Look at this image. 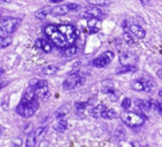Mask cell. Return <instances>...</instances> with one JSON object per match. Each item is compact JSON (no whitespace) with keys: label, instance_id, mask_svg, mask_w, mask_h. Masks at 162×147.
Segmentation results:
<instances>
[{"label":"cell","instance_id":"obj_43","mask_svg":"<svg viewBox=\"0 0 162 147\" xmlns=\"http://www.w3.org/2000/svg\"><path fill=\"white\" fill-rule=\"evenodd\" d=\"M2 134H3V128H2L1 126H0V137L2 136Z\"/></svg>","mask_w":162,"mask_h":147},{"label":"cell","instance_id":"obj_13","mask_svg":"<svg viewBox=\"0 0 162 147\" xmlns=\"http://www.w3.org/2000/svg\"><path fill=\"white\" fill-rule=\"evenodd\" d=\"M35 92L36 97H39L41 99H47L50 97V92H49L48 86L41 87V88H35Z\"/></svg>","mask_w":162,"mask_h":147},{"label":"cell","instance_id":"obj_42","mask_svg":"<svg viewBox=\"0 0 162 147\" xmlns=\"http://www.w3.org/2000/svg\"><path fill=\"white\" fill-rule=\"evenodd\" d=\"M158 96L162 97V88H161V89L159 90V91H158Z\"/></svg>","mask_w":162,"mask_h":147},{"label":"cell","instance_id":"obj_17","mask_svg":"<svg viewBox=\"0 0 162 147\" xmlns=\"http://www.w3.org/2000/svg\"><path fill=\"white\" fill-rule=\"evenodd\" d=\"M137 70V68L135 66H132V65H127V66H122L120 68H117L115 74L116 75H122V74H126V73H133L135 72Z\"/></svg>","mask_w":162,"mask_h":147},{"label":"cell","instance_id":"obj_38","mask_svg":"<svg viewBox=\"0 0 162 147\" xmlns=\"http://www.w3.org/2000/svg\"><path fill=\"white\" fill-rule=\"evenodd\" d=\"M156 75H157V76L160 78V80H162V69L158 70V71H157V73H156Z\"/></svg>","mask_w":162,"mask_h":147},{"label":"cell","instance_id":"obj_36","mask_svg":"<svg viewBox=\"0 0 162 147\" xmlns=\"http://www.w3.org/2000/svg\"><path fill=\"white\" fill-rule=\"evenodd\" d=\"M39 147H49V142L47 141H43L40 142Z\"/></svg>","mask_w":162,"mask_h":147},{"label":"cell","instance_id":"obj_35","mask_svg":"<svg viewBox=\"0 0 162 147\" xmlns=\"http://www.w3.org/2000/svg\"><path fill=\"white\" fill-rule=\"evenodd\" d=\"M68 5H69L71 11H77V10L79 8V6H78L77 4H75V3H69Z\"/></svg>","mask_w":162,"mask_h":147},{"label":"cell","instance_id":"obj_4","mask_svg":"<svg viewBox=\"0 0 162 147\" xmlns=\"http://www.w3.org/2000/svg\"><path fill=\"white\" fill-rule=\"evenodd\" d=\"M120 118L126 125H128L129 127H134V128L141 126L145 121L141 116L131 112H123L120 115Z\"/></svg>","mask_w":162,"mask_h":147},{"label":"cell","instance_id":"obj_12","mask_svg":"<svg viewBox=\"0 0 162 147\" xmlns=\"http://www.w3.org/2000/svg\"><path fill=\"white\" fill-rule=\"evenodd\" d=\"M70 110H71V105H70L69 103L63 104L62 106H60V107L56 110L55 117H56V119H62L63 117L66 116V115L68 114V113L70 112Z\"/></svg>","mask_w":162,"mask_h":147},{"label":"cell","instance_id":"obj_44","mask_svg":"<svg viewBox=\"0 0 162 147\" xmlns=\"http://www.w3.org/2000/svg\"><path fill=\"white\" fill-rule=\"evenodd\" d=\"M4 74V70L2 69V68H0V76H2Z\"/></svg>","mask_w":162,"mask_h":147},{"label":"cell","instance_id":"obj_19","mask_svg":"<svg viewBox=\"0 0 162 147\" xmlns=\"http://www.w3.org/2000/svg\"><path fill=\"white\" fill-rule=\"evenodd\" d=\"M86 2L94 7H105L110 5L111 0H86Z\"/></svg>","mask_w":162,"mask_h":147},{"label":"cell","instance_id":"obj_2","mask_svg":"<svg viewBox=\"0 0 162 147\" xmlns=\"http://www.w3.org/2000/svg\"><path fill=\"white\" fill-rule=\"evenodd\" d=\"M21 20L18 17L8 16L0 20V38L9 37L10 33L15 32L21 25Z\"/></svg>","mask_w":162,"mask_h":147},{"label":"cell","instance_id":"obj_18","mask_svg":"<svg viewBox=\"0 0 162 147\" xmlns=\"http://www.w3.org/2000/svg\"><path fill=\"white\" fill-rule=\"evenodd\" d=\"M51 10H52V8H50V7L42 8V9L38 10L37 12H35V17L43 20V19H45L47 17L48 15H51Z\"/></svg>","mask_w":162,"mask_h":147},{"label":"cell","instance_id":"obj_22","mask_svg":"<svg viewBox=\"0 0 162 147\" xmlns=\"http://www.w3.org/2000/svg\"><path fill=\"white\" fill-rule=\"evenodd\" d=\"M36 143V135L35 132H31L28 137H27V141H26V146L25 147H35Z\"/></svg>","mask_w":162,"mask_h":147},{"label":"cell","instance_id":"obj_7","mask_svg":"<svg viewBox=\"0 0 162 147\" xmlns=\"http://www.w3.org/2000/svg\"><path fill=\"white\" fill-rule=\"evenodd\" d=\"M118 58H119V62L121 63L122 66H127V65L135 66V64L138 61L137 56L135 54L130 52H121Z\"/></svg>","mask_w":162,"mask_h":147},{"label":"cell","instance_id":"obj_33","mask_svg":"<svg viewBox=\"0 0 162 147\" xmlns=\"http://www.w3.org/2000/svg\"><path fill=\"white\" fill-rule=\"evenodd\" d=\"M114 139L117 141H120L124 140V133L122 131H119V130L116 131L114 134Z\"/></svg>","mask_w":162,"mask_h":147},{"label":"cell","instance_id":"obj_25","mask_svg":"<svg viewBox=\"0 0 162 147\" xmlns=\"http://www.w3.org/2000/svg\"><path fill=\"white\" fill-rule=\"evenodd\" d=\"M101 117L104 119H113L117 117V114H116V112L113 109H107L106 111L103 112Z\"/></svg>","mask_w":162,"mask_h":147},{"label":"cell","instance_id":"obj_9","mask_svg":"<svg viewBox=\"0 0 162 147\" xmlns=\"http://www.w3.org/2000/svg\"><path fill=\"white\" fill-rule=\"evenodd\" d=\"M70 12H72V11H71L68 4L58 5V6L52 8L51 15H52V16H61V15H65L69 14Z\"/></svg>","mask_w":162,"mask_h":147},{"label":"cell","instance_id":"obj_11","mask_svg":"<svg viewBox=\"0 0 162 147\" xmlns=\"http://www.w3.org/2000/svg\"><path fill=\"white\" fill-rule=\"evenodd\" d=\"M139 80L143 84L144 92L150 93V92L154 91V90L156 88V83L155 81H153L152 80H149V78H139Z\"/></svg>","mask_w":162,"mask_h":147},{"label":"cell","instance_id":"obj_46","mask_svg":"<svg viewBox=\"0 0 162 147\" xmlns=\"http://www.w3.org/2000/svg\"><path fill=\"white\" fill-rule=\"evenodd\" d=\"M143 147H150V146H149V145H144Z\"/></svg>","mask_w":162,"mask_h":147},{"label":"cell","instance_id":"obj_30","mask_svg":"<svg viewBox=\"0 0 162 147\" xmlns=\"http://www.w3.org/2000/svg\"><path fill=\"white\" fill-rule=\"evenodd\" d=\"M131 105H132V101H131V99L128 98V97H125L123 99V101H122V103H121V106H122V108L124 110L129 109L130 107H131Z\"/></svg>","mask_w":162,"mask_h":147},{"label":"cell","instance_id":"obj_20","mask_svg":"<svg viewBox=\"0 0 162 147\" xmlns=\"http://www.w3.org/2000/svg\"><path fill=\"white\" fill-rule=\"evenodd\" d=\"M67 127H68L67 121L64 120V119H60L58 120V122L56 124V125H53V129H55L56 132H59V133L64 132L65 130L67 129Z\"/></svg>","mask_w":162,"mask_h":147},{"label":"cell","instance_id":"obj_27","mask_svg":"<svg viewBox=\"0 0 162 147\" xmlns=\"http://www.w3.org/2000/svg\"><path fill=\"white\" fill-rule=\"evenodd\" d=\"M98 22H99V19L98 18H90L88 20L87 25H88V27L91 29V31L93 32H96L97 31H98V29H95V24H97Z\"/></svg>","mask_w":162,"mask_h":147},{"label":"cell","instance_id":"obj_40","mask_svg":"<svg viewBox=\"0 0 162 147\" xmlns=\"http://www.w3.org/2000/svg\"><path fill=\"white\" fill-rule=\"evenodd\" d=\"M10 0H0V3H10Z\"/></svg>","mask_w":162,"mask_h":147},{"label":"cell","instance_id":"obj_24","mask_svg":"<svg viewBox=\"0 0 162 147\" xmlns=\"http://www.w3.org/2000/svg\"><path fill=\"white\" fill-rule=\"evenodd\" d=\"M123 39L125 40V42L130 45V46H133V45H135V40L134 39V37H132V33L130 32H123Z\"/></svg>","mask_w":162,"mask_h":147},{"label":"cell","instance_id":"obj_32","mask_svg":"<svg viewBox=\"0 0 162 147\" xmlns=\"http://www.w3.org/2000/svg\"><path fill=\"white\" fill-rule=\"evenodd\" d=\"M74 105H75V109L82 113L83 110L86 108V106H87L88 104H87V102H75Z\"/></svg>","mask_w":162,"mask_h":147},{"label":"cell","instance_id":"obj_14","mask_svg":"<svg viewBox=\"0 0 162 147\" xmlns=\"http://www.w3.org/2000/svg\"><path fill=\"white\" fill-rule=\"evenodd\" d=\"M106 110H107V107L105 104H98L97 106H95L90 110V114H91V116H93L94 118H99L103 114V112Z\"/></svg>","mask_w":162,"mask_h":147},{"label":"cell","instance_id":"obj_15","mask_svg":"<svg viewBox=\"0 0 162 147\" xmlns=\"http://www.w3.org/2000/svg\"><path fill=\"white\" fill-rule=\"evenodd\" d=\"M35 45H36V46H37L38 48L42 49L45 53H50V52L52 51V44H51L49 41L44 40V39H38V40L35 42Z\"/></svg>","mask_w":162,"mask_h":147},{"label":"cell","instance_id":"obj_41","mask_svg":"<svg viewBox=\"0 0 162 147\" xmlns=\"http://www.w3.org/2000/svg\"><path fill=\"white\" fill-rule=\"evenodd\" d=\"M158 107H159V109L161 110V112H162V100L161 101H159V103H158Z\"/></svg>","mask_w":162,"mask_h":147},{"label":"cell","instance_id":"obj_6","mask_svg":"<svg viewBox=\"0 0 162 147\" xmlns=\"http://www.w3.org/2000/svg\"><path fill=\"white\" fill-rule=\"evenodd\" d=\"M114 53L111 51H106L103 54H101L98 58H96L95 59L93 60L92 65L96 67V68H103L106 67L108 64H110L112 60L114 59Z\"/></svg>","mask_w":162,"mask_h":147},{"label":"cell","instance_id":"obj_37","mask_svg":"<svg viewBox=\"0 0 162 147\" xmlns=\"http://www.w3.org/2000/svg\"><path fill=\"white\" fill-rule=\"evenodd\" d=\"M9 84V81H0V90L3 89L4 87H6Z\"/></svg>","mask_w":162,"mask_h":147},{"label":"cell","instance_id":"obj_39","mask_svg":"<svg viewBox=\"0 0 162 147\" xmlns=\"http://www.w3.org/2000/svg\"><path fill=\"white\" fill-rule=\"evenodd\" d=\"M139 1L141 2L142 4H147V3L150 2V0H139Z\"/></svg>","mask_w":162,"mask_h":147},{"label":"cell","instance_id":"obj_45","mask_svg":"<svg viewBox=\"0 0 162 147\" xmlns=\"http://www.w3.org/2000/svg\"><path fill=\"white\" fill-rule=\"evenodd\" d=\"M51 1H52V2H56H56H60L61 0H51Z\"/></svg>","mask_w":162,"mask_h":147},{"label":"cell","instance_id":"obj_28","mask_svg":"<svg viewBox=\"0 0 162 147\" xmlns=\"http://www.w3.org/2000/svg\"><path fill=\"white\" fill-rule=\"evenodd\" d=\"M132 88L135 91H144V88H143V84L142 82L140 81V80H134L132 82Z\"/></svg>","mask_w":162,"mask_h":147},{"label":"cell","instance_id":"obj_10","mask_svg":"<svg viewBox=\"0 0 162 147\" xmlns=\"http://www.w3.org/2000/svg\"><path fill=\"white\" fill-rule=\"evenodd\" d=\"M129 31L134 37H135L138 39H142L146 36V31L141 26L136 25V24L130 25L129 26Z\"/></svg>","mask_w":162,"mask_h":147},{"label":"cell","instance_id":"obj_16","mask_svg":"<svg viewBox=\"0 0 162 147\" xmlns=\"http://www.w3.org/2000/svg\"><path fill=\"white\" fill-rule=\"evenodd\" d=\"M135 105L141 109L143 112H148L151 108H152V103L148 100H142V99H136L135 100Z\"/></svg>","mask_w":162,"mask_h":147},{"label":"cell","instance_id":"obj_23","mask_svg":"<svg viewBox=\"0 0 162 147\" xmlns=\"http://www.w3.org/2000/svg\"><path fill=\"white\" fill-rule=\"evenodd\" d=\"M58 71V67L56 65H49L47 67H45L44 69L42 70V73L46 75V76H52L56 75Z\"/></svg>","mask_w":162,"mask_h":147},{"label":"cell","instance_id":"obj_47","mask_svg":"<svg viewBox=\"0 0 162 147\" xmlns=\"http://www.w3.org/2000/svg\"><path fill=\"white\" fill-rule=\"evenodd\" d=\"M161 64H162V62H161Z\"/></svg>","mask_w":162,"mask_h":147},{"label":"cell","instance_id":"obj_29","mask_svg":"<svg viewBox=\"0 0 162 147\" xmlns=\"http://www.w3.org/2000/svg\"><path fill=\"white\" fill-rule=\"evenodd\" d=\"M47 129L48 127L45 125V126H41L39 127L38 129H36L35 131V135H36V138H42V137H44L46 132H47Z\"/></svg>","mask_w":162,"mask_h":147},{"label":"cell","instance_id":"obj_8","mask_svg":"<svg viewBox=\"0 0 162 147\" xmlns=\"http://www.w3.org/2000/svg\"><path fill=\"white\" fill-rule=\"evenodd\" d=\"M81 17H91V18H98L102 16V12L94 6H90V7H86L85 9L82 10V12L80 13Z\"/></svg>","mask_w":162,"mask_h":147},{"label":"cell","instance_id":"obj_34","mask_svg":"<svg viewBox=\"0 0 162 147\" xmlns=\"http://www.w3.org/2000/svg\"><path fill=\"white\" fill-rule=\"evenodd\" d=\"M39 82V80H37V78H32V80H31L29 81V86L30 88H35Z\"/></svg>","mask_w":162,"mask_h":147},{"label":"cell","instance_id":"obj_3","mask_svg":"<svg viewBox=\"0 0 162 147\" xmlns=\"http://www.w3.org/2000/svg\"><path fill=\"white\" fill-rule=\"evenodd\" d=\"M38 107L39 103L36 98L32 101H30V102H21L20 101V103L16 107V113L21 117L28 119L35 114Z\"/></svg>","mask_w":162,"mask_h":147},{"label":"cell","instance_id":"obj_26","mask_svg":"<svg viewBox=\"0 0 162 147\" xmlns=\"http://www.w3.org/2000/svg\"><path fill=\"white\" fill-rule=\"evenodd\" d=\"M12 43H13V37L10 36L4 37V38H0V49L7 48Z\"/></svg>","mask_w":162,"mask_h":147},{"label":"cell","instance_id":"obj_31","mask_svg":"<svg viewBox=\"0 0 162 147\" xmlns=\"http://www.w3.org/2000/svg\"><path fill=\"white\" fill-rule=\"evenodd\" d=\"M102 86L105 89H114V81L110 80H106L102 81Z\"/></svg>","mask_w":162,"mask_h":147},{"label":"cell","instance_id":"obj_5","mask_svg":"<svg viewBox=\"0 0 162 147\" xmlns=\"http://www.w3.org/2000/svg\"><path fill=\"white\" fill-rule=\"evenodd\" d=\"M85 82V78L78 73H71L69 76L64 80L62 86L65 90H73L78 86H81Z\"/></svg>","mask_w":162,"mask_h":147},{"label":"cell","instance_id":"obj_1","mask_svg":"<svg viewBox=\"0 0 162 147\" xmlns=\"http://www.w3.org/2000/svg\"><path fill=\"white\" fill-rule=\"evenodd\" d=\"M44 32L51 43L61 49L73 46L79 35L72 24H51L45 27Z\"/></svg>","mask_w":162,"mask_h":147},{"label":"cell","instance_id":"obj_21","mask_svg":"<svg viewBox=\"0 0 162 147\" xmlns=\"http://www.w3.org/2000/svg\"><path fill=\"white\" fill-rule=\"evenodd\" d=\"M77 47L73 45V46H71L69 48L63 49L61 54L63 56H66V58H70V56H73L74 54H77Z\"/></svg>","mask_w":162,"mask_h":147}]
</instances>
